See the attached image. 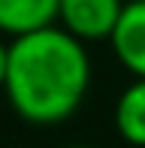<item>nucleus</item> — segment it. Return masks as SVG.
Masks as SVG:
<instances>
[{"label":"nucleus","mask_w":145,"mask_h":148,"mask_svg":"<svg viewBox=\"0 0 145 148\" xmlns=\"http://www.w3.org/2000/svg\"><path fill=\"white\" fill-rule=\"evenodd\" d=\"M91 82L88 51L64 27L24 33L9 45L3 88L30 124H61L82 106Z\"/></svg>","instance_id":"nucleus-1"},{"label":"nucleus","mask_w":145,"mask_h":148,"mask_svg":"<svg viewBox=\"0 0 145 148\" xmlns=\"http://www.w3.org/2000/svg\"><path fill=\"white\" fill-rule=\"evenodd\" d=\"M121 0H57V18L70 36L82 39H109L121 18Z\"/></svg>","instance_id":"nucleus-2"},{"label":"nucleus","mask_w":145,"mask_h":148,"mask_svg":"<svg viewBox=\"0 0 145 148\" xmlns=\"http://www.w3.org/2000/svg\"><path fill=\"white\" fill-rule=\"evenodd\" d=\"M109 39L118 60L136 79H145V3H124Z\"/></svg>","instance_id":"nucleus-3"},{"label":"nucleus","mask_w":145,"mask_h":148,"mask_svg":"<svg viewBox=\"0 0 145 148\" xmlns=\"http://www.w3.org/2000/svg\"><path fill=\"white\" fill-rule=\"evenodd\" d=\"M57 18V0H0V30L24 36L51 27Z\"/></svg>","instance_id":"nucleus-4"},{"label":"nucleus","mask_w":145,"mask_h":148,"mask_svg":"<svg viewBox=\"0 0 145 148\" xmlns=\"http://www.w3.org/2000/svg\"><path fill=\"white\" fill-rule=\"evenodd\" d=\"M115 127L130 145L145 148V79H136L115 106Z\"/></svg>","instance_id":"nucleus-5"},{"label":"nucleus","mask_w":145,"mask_h":148,"mask_svg":"<svg viewBox=\"0 0 145 148\" xmlns=\"http://www.w3.org/2000/svg\"><path fill=\"white\" fill-rule=\"evenodd\" d=\"M6 64H9V45L0 42V88H3V82H6Z\"/></svg>","instance_id":"nucleus-6"},{"label":"nucleus","mask_w":145,"mask_h":148,"mask_svg":"<svg viewBox=\"0 0 145 148\" xmlns=\"http://www.w3.org/2000/svg\"><path fill=\"white\" fill-rule=\"evenodd\" d=\"M127 3H145V0H127Z\"/></svg>","instance_id":"nucleus-7"},{"label":"nucleus","mask_w":145,"mask_h":148,"mask_svg":"<svg viewBox=\"0 0 145 148\" xmlns=\"http://www.w3.org/2000/svg\"><path fill=\"white\" fill-rule=\"evenodd\" d=\"M70 148H88V145H70Z\"/></svg>","instance_id":"nucleus-8"}]
</instances>
